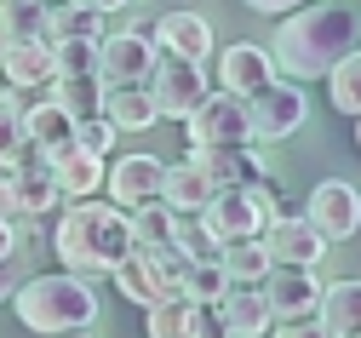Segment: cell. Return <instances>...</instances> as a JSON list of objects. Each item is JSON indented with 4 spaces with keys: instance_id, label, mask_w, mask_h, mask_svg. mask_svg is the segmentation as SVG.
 Segmentation results:
<instances>
[{
    "instance_id": "cell-15",
    "label": "cell",
    "mask_w": 361,
    "mask_h": 338,
    "mask_svg": "<svg viewBox=\"0 0 361 338\" xmlns=\"http://www.w3.org/2000/svg\"><path fill=\"white\" fill-rule=\"evenodd\" d=\"M190 167L212 183V195L218 189H247L264 178V161L252 150H190Z\"/></svg>"
},
{
    "instance_id": "cell-31",
    "label": "cell",
    "mask_w": 361,
    "mask_h": 338,
    "mask_svg": "<svg viewBox=\"0 0 361 338\" xmlns=\"http://www.w3.org/2000/svg\"><path fill=\"white\" fill-rule=\"evenodd\" d=\"M92 64H98V46H86V40H63V46H52V80L92 75Z\"/></svg>"
},
{
    "instance_id": "cell-16",
    "label": "cell",
    "mask_w": 361,
    "mask_h": 338,
    "mask_svg": "<svg viewBox=\"0 0 361 338\" xmlns=\"http://www.w3.org/2000/svg\"><path fill=\"white\" fill-rule=\"evenodd\" d=\"M47 167H52V183H58V195H63V201H92L98 189H104V161L80 155L75 143L52 150V155H47Z\"/></svg>"
},
{
    "instance_id": "cell-22",
    "label": "cell",
    "mask_w": 361,
    "mask_h": 338,
    "mask_svg": "<svg viewBox=\"0 0 361 338\" xmlns=\"http://www.w3.org/2000/svg\"><path fill=\"white\" fill-rule=\"evenodd\" d=\"M218 275H224V286L230 293H258V281L269 275V258H264V247L258 241H241V247H218Z\"/></svg>"
},
{
    "instance_id": "cell-1",
    "label": "cell",
    "mask_w": 361,
    "mask_h": 338,
    "mask_svg": "<svg viewBox=\"0 0 361 338\" xmlns=\"http://www.w3.org/2000/svg\"><path fill=\"white\" fill-rule=\"evenodd\" d=\"M355 40H361L355 6H344V0H310L293 18H281L276 40H269L264 52H269V64L281 75H293V86H304L315 75H327L333 64H344L355 52Z\"/></svg>"
},
{
    "instance_id": "cell-14",
    "label": "cell",
    "mask_w": 361,
    "mask_h": 338,
    "mask_svg": "<svg viewBox=\"0 0 361 338\" xmlns=\"http://www.w3.org/2000/svg\"><path fill=\"white\" fill-rule=\"evenodd\" d=\"M149 40H161L166 58H184V64H201L212 52V23L201 12H166L161 23H149Z\"/></svg>"
},
{
    "instance_id": "cell-24",
    "label": "cell",
    "mask_w": 361,
    "mask_h": 338,
    "mask_svg": "<svg viewBox=\"0 0 361 338\" xmlns=\"http://www.w3.org/2000/svg\"><path fill=\"white\" fill-rule=\"evenodd\" d=\"M69 132H75V121H69L52 98H40V104H29V109H23V138L35 143V150H47V155H52V150H63Z\"/></svg>"
},
{
    "instance_id": "cell-41",
    "label": "cell",
    "mask_w": 361,
    "mask_h": 338,
    "mask_svg": "<svg viewBox=\"0 0 361 338\" xmlns=\"http://www.w3.org/2000/svg\"><path fill=\"white\" fill-rule=\"evenodd\" d=\"M86 6H92V12H104V18H109L115 6H126V0H86Z\"/></svg>"
},
{
    "instance_id": "cell-44",
    "label": "cell",
    "mask_w": 361,
    "mask_h": 338,
    "mask_svg": "<svg viewBox=\"0 0 361 338\" xmlns=\"http://www.w3.org/2000/svg\"><path fill=\"white\" fill-rule=\"evenodd\" d=\"M0 6H6V0H0Z\"/></svg>"
},
{
    "instance_id": "cell-34",
    "label": "cell",
    "mask_w": 361,
    "mask_h": 338,
    "mask_svg": "<svg viewBox=\"0 0 361 338\" xmlns=\"http://www.w3.org/2000/svg\"><path fill=\"white\" fill-rule=\"evenodd\" d=\"M230 286H224V275H218V264H190V275H184V293L178 298H190V304H218Z\"/></svg>"
},
{
    "instance_id": "cell-32",
    "label": "cell",
    "mask_w": 361,
    "mask_h": 338,
    "mask_svg": "<svg viewBox=\"0 0 361 338\" xmlns=\"http://www.w3.org/2000/svg\"><path fill=\"white\" fill-rule=\"evenodd\" d=\"M69 143H75V150L80 155H92V161H109V150H115V126L109 121H75V132H69Z\"/></svg>"
},
{
    "instance_id": "cell-35",
    "label": "cell",
    "mask_w": 361,
    "mask_h": 338,
    "mask_svg": "<svg viewBox=\"0 0 361 338\" xmlns=\"http://www.w3.org/2000/svg\"><path fill=\"white\" fill-rule=\"evenodd\" d=\"M18 150H23V109H18V98H0V167Z\"/></svg>"
},
{
    "instance_id": "cell-39",
    "label": "cell",
    "mask_w": 361,
    "mask_h": 338,
    "mask_svg": "<svg viewBox=\"0 0 361 338\" xmlns=\"http://www.w3.org/2000/svg\"><path fill=\"white\" fill-rule=\"evenodd\" d=\"M0 218H6V224L18 218V189H12V172L6 167H0Z\"/></svg>"
},
{
    "instance_id": "cell-12",
    "label": "cell",
    "mask_w": 361,
    "mask_h": 338,
    "mask_svg": "<svg viewBox=\"0 0 361 338\" xmlns=\"http://www.w3.org/2000/svg\"><path fill=\"white\" fill-rule=\"evenodd\" d=\"M258 247H264V258H269V264H287V270H315V264H322V253H327V241L315 235L304 218H287V212H281L276 224L258 235Z\"/></svg>"
},
{
    "instance_id": "cell-20",
    "label": "cell",
    "mask_w": 361,
    "mask_h": 338,
    "mask_svg": "<svg viewBox=\"0 0 361 338\" xmlns=\"http://www.w3.org/2000/svg\"><path fill=\"white\" fill-rule=\"evenodd\" d=\"M63 40L98 46L104 40V12H92L86 0H58V6H47V46H63Z\"/></svg>"
},
{
    "instance_id": "cell-17",
    "label": "cell",
    "mask_w": 361,
    "mask_h": 338,
    "mask_svg": "<svg viewBox=\"0 0 361 338\" xmlns=\"http://www.w3.org/2000/svg\"><path fill=\"white\" fill-rule=\"evenodd\" d=\"M315 327H322L327 338H355V332H361V281H333V286H322Z\"/></svg>"
},
{
    "instance_id": "cell-5",
    "label": "cell",
    "mask_w": 361,
    "mask_h": 338,
    "mask_svg": "<svg viewBox=\"0 0 361 338\" xmlns=\"http://www.w3.org/2000/svg\"><path fill=\"white\" fill-rule=\"evenodd\" d=\"M149 104H155V115L161 121H190L201 104H207V69L201 64H184V58H166V52H155V64H149Z\"/></svg>"
},
{
    "instance_id": "cell-25",
    "label": "cell",
    "mask_w": 361,
    "mask_h": 338,
    "mask_svg": "<svg viewBox=\"0 0 361 338\" xmlns=\"http://www.w3.org/2000/svg\"><path fill=\"white\" fill-rule=\"evenodd\" d=\"M98 98H104L98 75H69V80H52V104H58L69 121H92V115H98Z\"/></svg>"
},
{
    "instance_id": "cell-3",
    "label": "cell",
    "mask_w": 361,
    "mask_h": 338,
    "mask_svg": "<svg viewBox=\"0 0 361 338\" xmlns=\"http://www.w3.org/2000/svg\"><path fill=\"white\" fill-rule=\"evenodd\" d=\"M18 321L40 338H63V332H92L98 321V293L80 275H29L18 293Z\"/></svg>"
},
{
    "instance_id": "cell-21",
    "label": "cell",
    "mask_w": 361,
    "mask_h": 338,
    "mask_svg": "<svg viewBox=\"0 0 361 338\" xmlns=\"http://www.w3.org/2000/svg\"><path fill=\"white\" fill-rule=\"evenodd\" d=\"M212 201V183L190 167V161H172L166 172H161V207L166 212H178V218H195L201 207Z\"/></svg>"
},
{
    "instance_id": "cell-28",
    "label": "cell",
    "mask_w": 361,
    "mask_h": 338,
    "mask_svg": "<svg viewBox=\"0 0 361 338\" xmlns=\"http://www.w3.org/2000/svg\"><path fill=\"white\" fill-rule=\"evenodd\" d=\"M126 229H132V253H149V247H166L172 241V212L155 201V207H138L126 212Z\"/></svg>"
},
{
    "instance_id": "cell-33",
    "label": "cell",
    "mask_w": 361,
    "mask_h": 338,
    "mask_svg": "<svg viewBox=\"0 0 361 338\" xmlns=\"http://www.w3.org/2000/svg\"><path fill=\"white\" fill-rule=\"evenodd\" d=\"M172 247L184 253L190 264H212V258H218V247L201 235V224H195V218H178V212H172Z\"/></svg>"
},
{
    "instance_id": "cell-10",
    "label": "cell",
    "mask_w": 361,
    "mask_h": 338,
    "mask_svg": "<svg viewBox=\"0 0 361 338\" xmlns=\"http://www.w3.org/2000/svg\"><path fill=\"white\" fill-rule=\"evenodd\" d=\"M258 298L269 310V321H310L315 304H322V281L315 270H287V264H269V275L258 281Z\"/></svg>"
},
{
    "instance_id": "cell-19",
    "label": "cell",
    "mask_w": 361,
    "mask_h": 338,
    "mask_svg": "<svg viewBox=\"0 0 361 338\" xmlns=\"http://www.w3.org/2000/svg\"><path fill=\"white\" fill-rule=\"evenodd\" d=\"M0 80L23 86H52V46L47 40H12L0 46Z\"/></svg>"
},
{
    "instance_id": "cell-27",
    "label": "cell",
    "mask_w": 361,
    "mask_h": 338,
    "mask_svg": "<svg viewBox=\"0 0 361 338\" xmlns=\"http://www.w3.org/2000/svg\"><path fill=\"white\" fill-rule=\"evenodd\" d=\"M149 338H195V304L190 298H161L155 310H144Z\"/></svg>"
},
{
    "instance_id": "cell-13",
    "label": "cell",
    "mask_w": 361,
    "mask_h": 338,
    "mask_svg": "<svg viewBox=\"0 0 361 338\" xmlns=\"http://www.w3.org/2000/svg\"><path fill=\"white\" fill-rule=\"evenodd\" d=\"M276 80V64H269L264 46L252 40H235L230 52H218V86H224V98H252L258 86Z\"/></svg>"
},
{
    "instance_id": "cell-6",
    "label": "cell",
    "mask_w": 361,
    "mask_h": 338,
    "mask_svg": "<svg viewBox=\"0 0 361 338\" xmlns=\"http://www.w3.org/2000/svg\"><path fill=\"white\" fill-rule=\"evenodd\" d=\"M241 109H247V138L281 143V138H293L304 126L310 98H304V86H293V80H269V86L252 92V98H241Z\"/></svg>"
},
{
    "instance_id": "cell-11",
    "label": "cell",
    "mask_w": 361,
    "mask_h": 338,
    "mask_svg": "<svg viewBox=\"0 0 361 338\" xmlns=\"http://www.w3.org/2000/svg\"><path fill=\"white\" fill-rule=\"evenodd\" d=\"M161 172H166V161H155V155H121L115 167H104L109 207H115V212L155 207V201H161Z\"/></svg>"
},
{
    "instance_id": "cell-42",
    "label": "cell",
    "mask_w": 361,
    "mask_h": 338,
    "mask_svg": "<svg viewBox=\"0 0 361 338\" xmlns=\"http://www.w3.org/2000/svg\"><path fill=\"white\" fill-rule=\"evenodd\" d=\"M63 338H98V332H63Z\"/></svg>"
},
{
    "instance_id": "cell-23",
    "label": "cell",
    "mask_w": 361,
    "mask_h": 338,
    "mask_svg": "<svg viewBox=\"0 0 361 338\" xmlns=\"http://www.w3.org/2000/svg\"><path fill=\"white\" fill-rule=\"evenodd\" d=\"M212 310H218V321H224V338H264L269 327H276L258 293H224Z\"/></svg>"
},
{
    "instance_id": "cell-2",
    "label": "cell",
    "mask_w": 361,
    "mask_h": 338,
    "mask_svg": "<svg viewBox=\"0 0 361 338\" xmlns=\"http://www.w3.org/2000/svg\"><path fill=\"white\" fill-rule=\"evenodd\" d=\"M52 253L63 258V275H104L132 253L126 212L109 201H63V218L52 229Z\"/></svg>"
},
{
    "instance_id": "cell-43",
    "label": "cell",
    "mask_w": 361,
    "mask_h": 338,
    "mask_svg": "<svg viewBox=\"0 0 361 338\" xmlns=\"http://www.w3.org/2000/svg\"><path fill=\"white\" fill-rule=\"evenodd\" d=\"M35 6H58V0H35Z\"/></svg>"
},
{
    "instance_id": "cell-37",
    "label": "cell",
    "mask_w": 361,
    "mask_h": 338,
    "mask_svg": "<svg viewBox=\"0 0 361 338\" xmlns=\"http://www.w3.org/2000/svg\"><path fill=\"white\" fill-rule=\"evenodd\" d=\"M252 12H264V18H293L298 6H310V0H247Z\"/></svg>"
},
{
    "instance_id": "cell-7",
    "label": "cell",
    "mask_w": 361,
    "mask_h": 338,
    "mask_svg": "<svg viewBox=\"0 0 361 338\" xmlns=\"http://www.w3.org/2000/svg\"><path fill=\"white\" fill-rule=\"evenodd\" d=\"M304 224L315 229L333 247V241H350L361 229V189L350 178H322L310 189V207H304Z\"/></svg>"
},
{
    "instance_id": "cell-30",
    "label": "cell",
    "mask_w": 361,
    "mask_h": 338,
    "mask_svg": "<svg viewBox=\"0 0 361 338\" xmlns=\"http://www.w3.org/2000/svg\"><path fill=\"white\" fill-rule=\"evenodd\" d=\"M327 80H333V109H338L344 121H355V115H361V58L350 52L344 64L327 69Z\"/></svg>"
},
{
    "instance_id": "cell-38",
    "label": "cell",
    "mask_w": 361,
    "mask_h": 338,
    "mask_svg": "<svg viewBox=\"0 0 361 338\" xmlns=\"http://www.w3.org/2000/svg\"><path fill=\"white\" fill-rule=\"evenodd\" d=\"M269 338H327L315 321H281V327H269Z\"/></svg>"
},
{
    "instance_id": "cell-29",
    "label": "cell",
    "mask_w": 361,
    "mask_h": 338,
    "mask_svg": "<svg viewBox=\"0 0 361 338\" xmlns=\"http://www.w3.org/2000/svg\"><path fill=\"white\" fill-rule=\"evenodd\" d=\"M109 275H115V286H121V298L144 304V310H155V304H161V293H155V281H149V270H144V258H138V253H126Z\"/></svg>"
},
{
    "instance_id": "cell-40",
    "label": "cell",
    "mask_w": 361,
    "mask_h": 338,
    "mask_svg": "<svg viewBox=\"0 0 361 338\" xmlns=\"http://www.w3.org/2000/svg\"><path fill=\"white\" fill-rule=\"evenodd\" d=\"M12 253H18V218H12V224L0 218V264H6Z\"/></svg>"
},
{
    "instance_id": "cell-8",
    "label": "cell",
    "mask_w": 361,
    "mask_h": 338,
    "mask_svg": "<svg viewBox=\"0 0 361 338\" xmlns=\"http://www.w3.org/2000/svg\"><path fill=\"white\" fill-rule=\"evenodd\" d=\"M149 64H155V40L149 29H121V35H104L98 40V86H144L149 80Z\"/></svg>"
},
{
    "instance_id": "cell-18",
    "label": "cell",
    "mask_w": 361,
    "mask_h": 338,
    "mask_svg": "<svg viewBox=\"0 0 361 338\" xmlns=\"http://www.w3.org/2000/svg\"><path fill=\"white\" fill-rule=\"evenodd\" d=\"M98 121H109L115 132H149L161 115L149 104V92L144 86H104V98H98Z\"/></svg>"
},
{
    "instance_id": "cell-4",
    "label": "cell",
    "mask_w": 361,
    "mask_h": 338,
    "mask_svg": "<svg viewBox=\"0 0 361 338\" xmlns=\"http://www.w3.org/2000/svg\"><path fill=\"white\" fill-rule=\"evenodd\" d=\"M276 218H281V212H276V183H269V178H258V183H247V189H218V195L195 212V224H201V235L212 241V247L258 241Z\"/></svg>"
},
{
    "instance_id": "cell-26",
    "label": "cell",
    "mask_w": 361,
    "mask_h": 338,
    "mask_svg": "<svg viewBox=\"0 0 361 338\" xmlns=\"http://www.w3.org/2000/svg\"><path fill=\"white\" fill-rule=\"evenodd\" d=\"M12 40H47V6L6 0V6H0V46H12Z\"/></svg>"
},
{
    "instance_id": "cell-36",
    "label": "cell",
    "mask_w": 361,
    "mask_h": 338,
    "mask_svg": "<svg viewBox=\"0 0 361 338\" xmlns=\"http://www.w3.org/2000/svg\"><path fill=\"white\" fill-rule=\"evenodd\" d=\"M23 264H29L23 253H12L6 264H0V298H12V293H18V286H23Z\"/></svg>"
},
{
    "instance_id": "cell-9",
    "label": "cell",
    "mask_w": 361,
    "mask_h": 338,
    "mask_svg": "<svg viewBox=\"0 0 361 338\" xmlns=\"http://www.w3.org/2000/svg\"><path fill=\"white\" fill-rule=\"evenodd\" d=\"M190 150H247V109L241 98H224V92H207V104L184 121Z\"/></svg>"
}]
</instances>
